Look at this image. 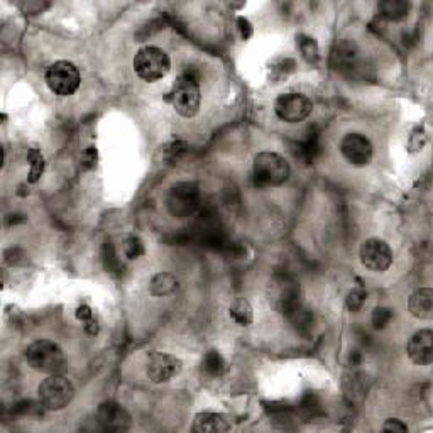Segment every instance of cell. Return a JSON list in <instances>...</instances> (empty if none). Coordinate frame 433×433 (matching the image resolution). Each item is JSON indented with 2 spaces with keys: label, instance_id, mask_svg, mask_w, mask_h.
<instances>
[{
  "label": "cell",
  "instance_id": "obj_1",
  "mask_svg": "<svg viewBox=\"0 0 433 433\" xmlns=\"http://www.w3.org/2000/svg\"><path fill=\"white\" fill-rule=\"evenodd\" d=\"M168 100L171 102L173 108L185 119H192L200 110L202 93H200V76L193 68L186 70L178 76L173 85Z\"/></svg>",
  "mask_w": 433,
  "mask_h": 433
},
{
  "label": "cell",
  "instance_id": "obj_2",
  "mask_svg": "<svg viewBox=\"0 0 433 433\" xmlns=\"http://www.w3.org/2000/svg\"><path fill=\"white\" fill-rule=\"evenodd\" d=\"M289 164L278 153L264 151L254 158L253 181L258 188H272L284 185L289 178Z\"/></svg>",
  "mask_w": 433,
  "mask_h": 433
},
{
  "label": "cell",
  "instance_id": "obj_3",
  "mask_svg": "<svg viewBox=\"0 0 433 433\" xmlns=\"http://www.w3.org/2000/svg\"><path fill=\"white\" fill-rule=\"evenodd\" d=\"M171 70V59L158 46H144L134 56V71L147 83L163 80Z\"/></svg>",
  "mask_w": 433,
  "mask_h": 433
},
{
  "label": "cell",
  "instance_id": "obj_4",
  "mask_svg": "<svg viewBox=\"0 0 433 433\" xmlns=\"http://www.w3.org/2000/svg\"><path fill=\"white\" fill-rule=\"evenodd\" d=\"M25 361L42 374H59L67 366L62 347L51 340H37L25 349Z\"/></svg>",
  "mask_w": 433,
  "mask_h": 433
},
{
  "label": "cell",
  "instance_id": "obj_5",
  "mask_svg": "<svg viewBox=\"0 0 433 433\" xmlns=\"http://www.w3.org/2000/svg\"><path fill=\"white\" fill-rule=\"evenodd\" d=\"M200 188L190 181H180L168 190L166 209L175 219L192 216L200 207Z\"/></svg>",
  "mask_w": 433,
  "mask_h": 433
},
{
  "label": "cell",
  "instance_id": "obj_6",
  "mask_svg": "<svg viewBox=\"0 0 433 433\" xmlns=\"http://www.w3.org/2000/svg\"><path fill=\"white\" fill-rule=\"evenodd\" d=\"M39 401L46 410H63L75 398V388L71 381L62 374H51L50 378L39 384Z\"/></svg>",
  "mask_w": 433,
  "mask_h": 433
},
{
  "label": "cell",
  "instance_id": "obj_7",
  "mask_svg": "<svg viewBox=\"0 0 433 433\" xmlns=\"http://www.w3.org/2000/svg\"><path fill=\"white\" fill-rule=\"evenodd\" d=\"M270 301L284 317L301 303L300 283L289 275H276L270 284Z\"/></svg>",
  "mask_w": 433,
  "mask_h": 433
},
{
  "label": "cell",
  "instance_id": "obj_8",
  "mask_svg": "<svg viewBox=\"0 0 433 433\" xmlns=\"http://www.w3.org/2000/svg\"><path fill=\"white\" fill-rule=\"evenodd\" d=\"M46 85L54 95L70 97L80 88L81 78L78 68L71 62H56L46 70Z\"/></svg>",
  "mask_w": 433,
  "mask_h": 433
},
{
  "label": "cell",
  "instance_id": "obj_9",
  "mask_svg": "<svg viewBox=\"0 0 433 433\" xmlns=\"http://www.w3.org/2000/svg\"><path fill=\"white\" fill-rule=\"evenodd\" d=\"M313 110V103L303 93H283L275 103V112L283 122L298 124L308 119Z\"/></svg>",
  "mask_w": 433,
  "mask_h": 433
},
{
  "label": "cell",
  "instance_id": "obj_10",
  "mask_svg": "<svg viewBox=\"0 0 433 433\" xmlns=\"http://www.w3.org/2000/svg\"><path fill=\"white\" fill-rule=\"evenodd\" d=\"M359 255H361L362 266L372 272L388 271L393 264L391 248H389L386 242L376 239V237L362 242Z\"/></svg>",
  "mask_w": 433,
  "mask_h": 433
},
{
  "label": "cell",
  "instance_id": "obj_11",
  "mask_svg": "<svg viewBox=\"0 0 433 433\" xmlns=\"http://www.w3.org/2000/svg\"><path fill=\"white\" fill-rule=\"evenodd\" d=\"M361 64V51L350 39H340L333 45L330 51V67L342 75H352Z\"/></svg>",
  "mask_w": 433,
  "mask_h": 433
},
{
  "label": "cell",
  "instance_id": "obj_12",
  "mask_svg": "<svg viewBox=\"0 0 433 433\" xmlns=\"http://www.w3.org/2000/svg\"><path fill=\"white\" fill-rule=\"evenodd\" d=\"M181 367L183 366H181L180 359L171 356V354L153 352L147 356V362H146L147 378L156 384L171 381L175 376L180 374Z\"/></svg>",
  "mask_w": 433,
  "mask_h": 433
},
{
  "label": "cell",
  "instance_id": "obj_13",
  "mask_svg": "<svg viewBox=\"0 0 433 433\" xmlns=\"http://www.w3.org/2000/svg\"><path fill=\"white\" fill-rule=\"evenodd\" d=\"M340 153L345 158V161L352 166H367L371 163L372 154H374V147L371 141L362 134L352 132L347 134L340 142Z\"/></svg>",
  "mask_w": 433,
  "mask_h": 433
},
{
  "label": "cell",
  "instance_id": "obj_14",
  "mask_svg": "<svg viewBox=\"0 0 433 433\" xmlns=\"http://www.w3.org/2000/svg\"><path fill=\"white\" fill-rule=\"evenodd\" d=\"M97 422L103 430L125 432L132 427V418L122 405L115 401L102 403L97 410Z\"/></svg>",
  "mask_w": 433,
  "mask_h": 433
},
{
  "label": "cell",
  "instance_id": "obj_15",
  "mask_svg": "<svg viewBox=\"0 0 433 433\" xmlns=\"http://www.w3.org/2000/svg\"><path fill=\"white\" fill-rule=\"evenodd\" d=\"M408 357L418 366H430L433 362V332L423 328L411 337L406 345Z\"/></svg>",
  "mask_w": 433,
  "mask_h": 433
},
{
  "label": "cell",
  "instance_id": "obj_16",
  "mask_svg": "<svg viewBox=\"0 0 433 433\" xmlns=\"http://www.w3.org/2000/svg\"><path fill=\"white\" fill-rule=\"evenodd\" d=\"M322 137L317 129H310L300 141L293 147V154L298 161H301L305 166H310L322 156Z\"/></svg>",
  "mask_w": 433,
  "mask_h": 433
},
{
  "label": "cell",
  "instance_id": "obj_17",
  "mask_svg": "<svg viewBox=\"0 0 433 433\" xmlns=\"http://www.w3.org/2000/svg\"><path fill=\"white\" fill-rule=\"evenodd\" d=\"M193 430L198 433H222L231 430V423L222 413L205 411V413H198L195 417Z\"/></svg>",
  "mask_w": 433,
  "mask_h": 433
},
{
  "label": "cell",
  "instance_id": "obj_18",
  "mask_svg": "<svg viewBox=\"0 0 433 433\" xmlns=\"http://www.w3.org/2000/svg\"><path fill=\"white\" fill-rule=\"evenodd\" d=\"M410 313L418 320H430L433 317V289L420 288L410 298Z\"/></svg>",
  "mask_w": 433,
  "mask_h": 433
},
{
  "label": "cell",
  "instance_id": "obj_19",
  "mask_svg": "<svg viewBox=\"0 0 433 433\" xmlns=\"http://www.w3.org/2000/svg\"><path fill=\"white\" fill-rule=\"evenodd\" d=\"M284 318L288 320L289 323L293 325V328L300 333H308L311 328H313V313H311L310 308H306L303 303H300L298 306L289 311V313L284 315Z\"/></svg>",
  "mask_w": 433,
  "mask_h": 433
},
{
  "label": "cell",
  "instance_id": "obj_20",
  "mask_svg": "<svg viewBox=\"0 0 433 433\" xmlns=\"http://www.w3.org/2000/svg\"><path fill=\"white\" fill-rule=\"evenodd\" d=\"M178 289V279L171 272H158L149 283V291L153 296H166Z\"/></svg>",
  "mask_w": 433,
  "mask_h": 433
},
{
  "label": "cell",
  "instance_id": "obj_21",
  "mask_svg": "<svg viewBox=\"0 0 433 433\" xmlns=\"http://www.w3.org/2000/svg\"><path fill=\"white\" fill-rule=\"evenodd\" d=\"M379 12L389 23H400L410 12V2L405 0H384L379 4Z\"/></svg>",
  "mask_w": 433,
  "mask_h": 433
},
{
  "label": "cell",
  "instance_id": "obj_22",
  "mask_svg": "<svg viewBox=\"0 0 433 433\" xmlns=\"http://www.w3.org/2000/svg\"><path fill=\"white\" fill-rule=\"evenodd\" d=\"M202 371L205 372V376H209V378H220V376H224L225 372H227V362H225V359L220 352L209 350L202 361Z\"/></svg>",
  "mask_w": 433,
  "mask_h": 433
},
{
  "label": "cell",
  "instance_id": "obj_23",
  "mask_svg": "<svg viewBox=\"0 0 433 433\" xmlns=\"http://www.w3.org/2000/svg\"><path fill=\"white\" fill-rule=\"evenodd\" d=\"M298 411H300L301 417L306 420L318 418L323 415L322 403H320L318 396L315 395V393H305V395L301 396L300 403H298Z\"/></svg>",
  "mask_w": 433,
  "mask_h": 433
},
{
  "label": "cell",
  "instance_id": "obj_24",
  "mask_svg": "<svg viewBox=\"0 0 433 433\" xmlns=\"http://www.w3.org/2000/svg\"><path fill=\"white\" fill-rule=\"evenodd\" d=\"M229 311H231L233 322L241 325V327H248V325L253 323V306H250V303L246 298H239V300L233 301Z\"/></svg>",
  "mask_w": 433,
  "mask_h": 433
},
{
  "label": "cell",
  "instance_id": "obj_25",
  "mask_svg": "<svg viewBox=\"0 0 433 433\" xmlns=\"http://www.w3.org/2000/svg\"><path fill=\"white\" fill-rule=\"evenodd\" d=\"M296 45L300 47V53L303 58L306 59L310 64H317L320 59V50L317 41L313 37L306 36V34H298L296 36Z\"/></svg>",
  "mask_w": 433,
  "mask_h": 433
},
{
  "label": "cell",
  "instance_id": "obj_26",
  "mask_svg": "<svg viewBox=\"0 0 433 433\" xmlns=\"http://www.w3.org/2000/svg\"><path fill=\"white\" fill-rule=\"evenodd\" d=\"M28 161L29 166H31V171H29V183H36L39 181V178L42 176V173H45V156H42L41 151L37 149V147H31V149L28 151Z\"/></svg>",
  "mask_w": 433,
  "mask_h": 433
},
{
  "label": "cell",
  "instance_id": "obj_27",
  "mask_svg": "<svg viewBox=\"0 0 433 433\" xmlns=\"http://www.w3.org/2000/svg\"><path fill=\"white\" fill-rule=\"evenodd\" d=\"M102 261H103V267H105L107 272H110V275H119L120 270H122V264H120L119 258H117L115 248L112 242H105V244H103Z\"/></svg>",
  "mask_w": 433,
  "mask_h": 433
},
{
  "label": "cell",
  "instance_id": "obj_28",
  "mask_svg": "<svg viewBox=\"0 0 433 433\" xmlns=\"http://www.w3.org/2000/svg\"><path fill=\"white\" fill-rule=\"evenodd\" d=\"M393 317H395V313H393L391 308H388V306H378V308H374V311H372L371 322L374 325V328L383 330V328H386L388 325L393 322Z\"/></svg>",
  "mask_w": 433,
  "mask_h": 433
},
{
  "label": "cell",
  "instance_id": "obj_29",
  "mask_svg": "<svg viewBox=\"0 0 433 433\" xmlns=\"http://www.w3.org/2000/svg\"><path fill=\"white\" fill-rule=\"evenodd\" d=\"M366 298H367L366 289H364L362 287L354 288L352 291H349L347 298H345V306H347L349 311L356 313V311H359L364 306V303H366Z\"/></svg>",
  "mask_w": 433,
  "mask_h": 433
},
{
  "label": "cell",
  "instance_id": "obj_30",
  "mask_svg": "<svg viewBox=\"0 0 433 433\" xmlns=\"http://www.w3.org/2000/svg\"><path fill=\"white\" fill-rule=\"evenodd\" d=\"M188 149H190L188 142L176 139V141H173L171 144L166 146L164 154H166V158L170 159V161H178V159H181L186 153H188Z\"/></svg>",
  "mask_w": 433,
  "mask_h": 433
},
{
  "label": "cell",
  "instance_id": "obj_31",
  "mask_svg": "<svg viewBox=\"0 0 433 433\" xmlns=\"http://www.w3.org/2000/svg\"><path fill=\"white\" fill-rule=\"evenodd\" d=\"M124 253L127 259H139L141 255H144L146 249L139 237H129L124 244Z\"/></svg>",
  "mask_w": 433,
  "mask_h": 433
},
{
  "label": "cell",
  "instance_id": "obj_32",
  "mask_svg": "<svg viewBox=\"0 0 433 433\" xmlns=\"http://www.w3.org/2000/svg\"><path fill=\"white\" fill-rule=\"evenodd\" d=\"M14 410H16V413L29 415V417H31V415H39L42 410H46V408L41 401L34 403L31 400H24V401L17 403V405L14 406Z\"/></svg>",
  "mask_w": 433,
  "mask_h": 433
},
{
  "label": "cell",
  "instance_id": "obj_33",
  "mask_svg": "<svg viewBox=\"0 0 433 433\" xmlns=\"http://www.w3.org/2000/svg\"><path fill=\"white\" fill-rule=\"evenodd\" d=\"M81 166H83L85 170H92V168L97 166V147H86L83 158H81Z\"/></svg>",
  "mask_w": 433,
  "mask_h": 433
},
{
  "label": "cell",
  "instance_id": "obj_34",
  "mask_svg": "<svg viewBox=\"0 0 433 433\" xmlns=\"http://www.w3.org/2000/svg\"><path fill=\"white\" fill-rule=\"evenodd\" d=\"M384 432H393V433H405L408 432V427H406V423H403L401 420L398 418H389L386 420V423L383 425Z\"/></svg>",
  "mask_w": 433,
  "mask_h": 433
},
{
  "label": "cell",
  "instance_id": "obj_35",
  "mask_svg": "<svg viewBox=\"0 0 433 433\" xmlns=\"http://www.w3.org/2000/svg\"><path fill=\"white\" fill-rule=\"evenodd\" d=\"M237 28H239L242 39H249L250 36H253V33H254L253 24H250L246 17H237Z\"/></svg>",
  "mask_w": 433,
  "mask_h": 433
},
{
  "label": "cell",
  "instance_id": "obj_36",
  "mask_svg": "<svg viewBox=\"0 0 433 433\" xmlns=\"http://www.w3.org/2000/svg\"><path fill=\"white\" fill-rule=\"evenodd\" d=\"M76 318L80 320V322H88V320L93 318V311L90 308L88 305H81L76 308Z\"/></svg>",
  "mask_w": 433,
  "mask_h": 433
}]
</instances>
